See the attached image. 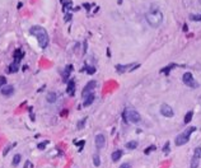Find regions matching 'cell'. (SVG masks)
I'll list each match as a JSON object with an SVG mask.
<instances>
[{
	"label": "cell",
	"instance_id": "cell-28",
	"mask_svg": "<svg viewBox=\"0 0 201 168\" xmlns=\"http://www.w3.org/2000/svg\"><path fill=\"white\" fill-rule=\"evenodd\" d=\"M9 149H10V147H6L5 148V150H4V153H3V154H4V156H6V154H8V150Z\"/></svg>",
	"mask_w": 201,
	"mask_h": 168
},
{
	"label": "cell",
	"instance_id": "cell-8",
	"mask_svg": "<svg viewBox=\"0 0 201 168\" xmlns=\"http://www.w3.org/2000/svg\"><path fill=\"white\" fill-rule=\"evenodd\" d=\"M95 148H97L98 150L103 149L104 147H106V138H104L103 134H97L95 135Z\"/></svg>",
	"mask_w": 201,
	"mask_h": 168
},
{
	"label": "cell",
	"instance_id": "cell-26",
	"mask_svg": "<svg viewBox=\"0 0 201 168\" xmlns=\"http://www.w3.org/2000/svg\"><path fill=\"white\" fill-rule=\"evenodd\" d=\"M153 150H155V145H152V147H149V148H146V149H145V151H144V153H145V154H149V153H150V151H153Z\"/></svg>",
	"mask_w": 201,
	"mask_h": 168
},
{
	"label": "cell",
	"instance_id": "cell-19",
	"mask_svg": "<svg viewBox=\"0 0 201 168\" xmlns=\"http://www.w3.org/2000/svg\"><path fill=\"white\" fill-rule=\"evenodd\" d=\"M177 65L176 64H171V65H168V66H165V67H163V69L161 70V73H163V74H169V72L172 69H173V67H176Z\"/></svg>",
	"mask_w": 201,
	"mask_h": 168
},
{
	"label": "cell",
	"instance_id": "cell-6",
	"mask_svg": "<svg viewBox=\"0 0 201 168\" xmlns=\"http://www.w3.org/2000/svg\"><path fill=\"white\" fill-rule=\"evenodd\" d=\"M95 85H97L95 80H91V82H88L87 85L84 87V89H83V92H82V97H83V98H84V97H87L88 94H91V93H93V90L95 89Z\"/></svg>",
	"mask_w": 201,
	"mask_h": 168
},
{
	"label": "cell",
	"instance_id": "cell-4",
	"mask_svg": "<svg viewBox=\"0 0 201 168\" xmlns=\"http://www.w3.org/2000/svg\"><path fill=\"white\" fill-rule=\"evenodd\" d=\"M196 127L195 126H191V127H189L187 130H185L183 132H181L180 135H177L176 136V140H174V143H176L177 147H182V145L187 144L190 141V136L192 132H195Z\"/></svg>",
	"mask_w": 201,
	"mask_h": 168
},
{
	"label": "cell",
	"instance_id": "cell-24",
	"mask_svg": "<svg viewBox=\"0 0 201 168\" xmlns=\"http://www.w3.org/2000/svg\"><path fill=\"white\" fill-rule=\"evenodd\" d=\"M163 151H164L165 154L169 153V141H167V143H165V145L163 147Z\"/></svg>",
	"mask_w": 201,
	"mask_h": 168
},
{
	"label": "cell",
	"instance_id": "cell-22",
	"mask_svg": "<svg viewBox=\"0 0 201 168\" xmlns=\"http://www.w3.org/2000/svg\"><path fill=\"white\" fill-rule=\"evenodd\" d=\"M190 19L191 21H193V22H200L201 21V14H191Z\"/></svg>",
	"mask_w": 201,
	"mask_h": 168
},
{
	"label": "cell",
	"instance_id": "cell-7",
	"mask_svg": "<svg viewBox=\"0 0 201 168\" xmlns=\"http://www.w3.org/2000/svg\"><path fill=\"white\" fill-rule=\"evenodd\" d=\"M161 114L163 115L164 117H173L174 111H173V108H172L169 105H167V103H163V105L161 106Z\"/></svg>",
	"mask_w": 201,
	"mask_h": 168
},
{
	"label": "cell",
	"instance_id": "cell-23",
	"mask_svg": "<svg viewBox=\"0 0 201 168\" xmlns=\"http://www.w3.org/2000/svg\"><path fill=\"white\" fill-rule=\"evenodd\" d=\"M85 121H87V118H83V120H82L80 122H78V125H76V127H78V130H82V129L84 127Z\"/></svg>",
	"mask_w": 201,
	"mask_h": 168
},
{
	"label": "cell",
	"instance_id": "cell-21",
	"mask_svg": "<svg viewBox=\"0 0 201 168\" xmlns=\"http://www.w3.org/2000/svg\"><path fill=\"white\" fill-rule=\"evenodd\" d=\"M93 163H94L95 167H99L101 166V159H99V154H98V153H95L94 156H93Z\"/></svg>",
	"mask_w": 201,
	"mask_h": 168
},
{
	"label": "cell",
	"instance_id": "cell-14",
	"mask_svg": "<svg viewBox=\"0 0 201 168\" xmlns=\"http://www.w3.org/2000/svg\"><path fill=\"white\" fill-rule=\"evenodd\" d=\"M123 156V151L119 149V150H115L112 154H111V158H112V160L113 162H117V160H120L121 159V157Z\"/></svg>",
	"mask_w": 201,
	"mask_h": 168
},
{
	"label": "cell",
	"instance_id": "cell-25",
	"mask_svg": "<svg viewBox=\"0 0 201 168\" xmlns=\"http://www.w3.org/2000/svg\"><path fill=\"white\" fill-rule=\"evenodd\" d=\"M47 144H49V141H43V143H41V144H38V149H40V150H43L45 149V148H46V145Z\"/></svg>",
	"mask_w": 201,
	"mask_h": 168
},
{
	"label": "cell",
	"instance_id": "cell-18",
	"mask_svg": "<svg viewBox=\"0 0 201 168\" xmlns=\"http://www.w3.org/2000/svg\"><path fill=\"white\" fill-rule=\"evenodd\" d=\"M21 159H22V156L21 154H15L14 157H13V162H12V164L14 167H17L19 163H21Z\"/></svg>",
	"mask_w": 201,
	"mask_h": 168
},
{
	"label": "cell",
	"instance_id": "cell-15",
	"mask_svg": "<svg viewBox=\"0 0 201 168\" xmlns=\"http://www.w3.org/2000/svg\"><path fill=\"white\" fill-rule=\"evenodd\" d=\"M56 99H57V96H56L55 92H50L49 94H47V97H46V101L49 103H54Z\"/></svg>",
	"mask_w": 201,
	"mask_h": 168
},
{
	"label": "cell",
	"instance_id": "cell-12",
	"mask_svg": "<svg viewBox=\"0 0 201 168\" xmlns=\"http://www.w3.org/2000/svg\"><path fill=\"white\" fill-rule=\"evenodd\" d=\"M94 98H95V96H94V92L93 93H91V94H88L87 97H84V103H83V106L84 107H88V106H91L92 103L94 102Z\"/></svg>",
	"mask_w": 201,
	"mask_h": 168
},
{
	"label": "cell",
	"instance_id": "cell-13",
	"mask_svg": "<svg viewBox=\"0 0 201 168\" xmlns=\"http://www.w3.org/2000/svg\"><path fill=\"white\" fill-rule=\"evenodd\" d=\"M66 92H68V94L71 96V97L75 94V82L73 79H70V82L68 83V90H66Z\"/></svg>",
	"mask_w": 201,
	"mask_h": 168
},
{
	"label": "cell",
	"instance_id": "cell-1",
	"mask_svg": "<svg viewBox=\"0 0 201 168\" xmlns=\"http://www.w3.org/2000/svg\"><path fill=\"white\" fill-rule=\"evenodd\" d=\"M145 18H146L148 24L153 28H158L159 25L163 23V13H162V10L157 5H153L152 8L149 9V12L146 13Z\"/></svg>",
	"mask_w": 201,
	"mask_h": 168
},
{
	"label": "cell",
	"instance_id": "cell-10",
	"mask_svg": "<svg viewBox=\"0 0 201 168\" xmlns=\"http://www.w3.org/2000/svg\"><path fill=\"white\" fill-rule=\"evenodd\" d=\"M0 92H1L3 96L9 97V96H12L13 93H14V87L6 84V85H4V87H0Z\"/></svg>",
	"mask_w": 201,
	"mask_h": 168
},
{
	"label": "cell",
	"instance_id": "cell-16",
	"mask_svg": "<svg viewBox=\"0 0 201 168\" xmlns=\"http://www.w3.org/2000/svg\"><path fill=\"white\" fill-rule=\"evenodd\" d=\"M73 72V65H68L65 67V72L62 73V76H64V80H68L69 79V74Z\"/></svg>",
	"mask_w": 201,
	"mask_h": 168
},
{
	"label": "cell",
	"instance_id": "cell-20",
	"mask_svg": "<svg viewBox=\"0 0 201 168\" xmlns=\"http://www.w3.org/2000/svg\"><path fill=\"white\" fill-rule=\"evenodd\" d=\"M126 148L127 149H136V148H138V141H129V143H126Z\"/></svg>",
	"mask_w": 201,
	"mask_h": 168
},
{
	"label": "cell",
	"instance_id": "cell-2",
	"mask_svg": "<svg viewBox=\"0 0 201 168\" xmlns=\"http://www.w3.org/2000/svg\"><path fill=\"white\" fill-rule=\"evenodd\" d=\"M29 34L34 36L37 38V42L40 45L41 48H46L49 46V42H50V38H49V34H47L46 30L41 25H33V27L29 30Z\"/></svg>",
	"mask_w": 201,
	"mask_h": 168
},
{
	"label": "cell",
	"instance_id": "cell-9",
	"mask_svg": "<svg viewBox=\"0 0 201 168\" xmlns=\"http://www.w3.org/2000/svg\"><path fill=\"white\" fill-rule=\"evenodd\" d=\"M136 67H139V64H127V65H116V72L117 73H120V74H122V73H125L127 72V70H134V69H136Z\"/></svg>",
	"mask_w": 201,
	"mask_h": 168
},
{
	"label": "cell",
	"instance_id": "cell-27",
	"mask_svg": "<svg viewBox=\"0 0 201 168\" xmlns=\"http://www.w3.org/2000/svg\"><path fill=\"white\" fill-rule=\"evenodd\" d=\"M120 168H131V164L130 163H122L120 166Z\"/></svg>",
	"mask_w": 201,
	"mask_h": 168
},
{
	"label": "cell",
	"instance_id": "cell-3",
	"mask_svg": "<svg viewBox=\"0 0 201 168\" xmlns=\"http://www.w3.org/2000/svg\"><path fill=\"white\" fill-rule=\"evenodd\" d=\"M122 117L126 122H130V124H139L141 121V116L136 109L132 108H126L122 114Z\"/></svg>",
	"mask_w": 201,
	"mask_h": 168
},
{
	"label": "cell",
	"instance_id": "cell-29",
	"mask_svg": "<svg viewBox=\"0 0 201 168\" xmlns=\"http://www.w3.org/2000/svg\"><path fill=\"white\" fill-rule=\"evenodd\" d=\"M83 52H87V42H84V48H83Z\"/></svg>",
	"mask_w": 201,
	"mask_h": 168
},
{
	"label": "cell",
	"instance_id": "cell-5",
	"mask_svg": "<svg viewBox=\"0 0 201 168\" xmlns=\"http://www.w3.org/2000/svg\"><path fill=\"white\" fill-rule=\"evenodd\" d=\"M182 82L186 84L187 87H190V88H197V85H199V84L195 82V79H193V75H192V74H191L190 72H187V73L183 74Z\"/></svg>",
	"mask_w": 201,
	"mask_h": 168
},
{
	"label": "cell",
	"instance_id": "cell-11",
	"mask_svg": "<svg viewBox=\"0 0 201 168\" xmlns=\"http://www.w3.org/2000/svg\"><path fill=\"white\" fill-rule=\"evenodd\" d=\"M19 63L21 61H17V60H14L13 63L9 65L8 67H6V70L5 72L8 73V74H12V73H15V72H18V69H19Z\"/></svg>",
	"mask_w": 201,
	"mask_h": 168
},
{
	"label": "cell",
	"instance_id": "cell-17",
	"mask_svg": "<svg viewBox=\"0 0 201 168\" xmlns=\"http://www.w3.org/2000/svg\"><path fill=\"white\" fill-rule=\"evenodd\" d=\"M192 117H193V111H189L186 114V116H185V120H183V122L185 124H189V122H191V120H192Z\"/></svg>",
	"mask_w": 201,
	"mask_h": 168
}]
</instances>
